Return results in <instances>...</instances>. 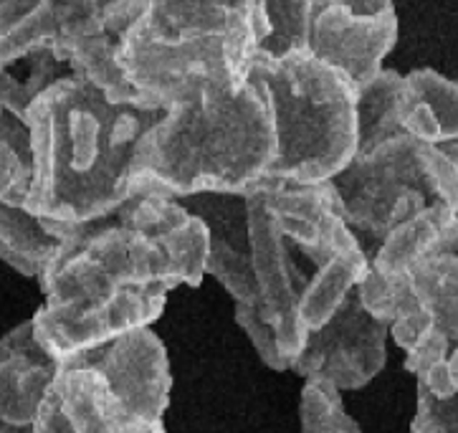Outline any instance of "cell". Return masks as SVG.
Masks as SVG:
<instances>
[{
    "instance_id": "1",
    "label": "cell",
    "mask_w": 458,
    "mask_h": 433,
    "mask_svg": "<svg viewBox=\"0 0 458 433\" xmlns=\"http://www.w3.org/2000/svg\"><path fill=\"white\" fill-rule=\"evenodd\" d=\"M256 304L236 325L271 370L289 373L307 337L368 271L332 185L264 178L243 193Z\"/></svg>"
},
{
    "instance_id": "2",
    "label": "cell",
    "mask_w": 458,
    "mask_h": 433,
    "mask_svg": "<svg viewBox=\"0 0 458 433\" xmlns=\"http://www.w3.org/2000/svg\"><path fill=\"white\" fill-rule=\"evenodd\" d=\"M160 117L163 109L112 102L72 74L56 79L23 120L30 145L23 208L59 224L109 216L137 193L134 148Z\"/></svg>"
},
{
    "instance_id": "3",
    "label": "cell",
    "mask_w": 458,
    "mask_h": 433,
    "mask_svg": "<svg viewBox=\"0 0 458 433\" xmlns=\"http://www.w3.org/2000/svg\"><path fill=\"white\" fill-rule=\"evenodd\" d=\"M276 155L261 81L192 79L165 105L163 117L134 148V191L173 198L246 193L268 178Z\"/></svg>"
},
{
    "instance_id": "4",
    "label": "cell",
    "mask_w": 458,
    "mask_h": 433,
    "mask_svg": "<svg viewBox=\"0 0 458 433\" xmlns=\"http://www.w3.org/2000/svg\"><path fill=\"white\" fill-rule=\"evenodd\" d=\"M59 225V251L36 276L44 301L106 297L127 286L170 294L206 276L208 225L173 195L137 191L109 216Z\"/></svg>"
},
{
    "instance_id": "5",
    "label": "cell",
    "mask_w": 458,
    "mask_h": 433,
    "mask_svg": "<svg viewBox=\"0 0 458 433\" xmlns=\"http://www.w3.org/2000/svg\"><path fill=\"white\" fill-rule=\"evenodd\" d=\"M259 44V0H145L122 38L119 64L140 105L165 109L192 79L246 81Z\"/></svg>"
},
{
    "instance_id": "6",
    "label": "cell",
    "mask_w": 458,
    "mask_h": 433,
    "mask_svg": "<svg viewBox=\"0 0 458 433\" xmlns=\"http://www.w3.org/2000/svg\"><path fill=\"white\" fill-rule=\"evenodd\" d=\"M274 124L276 155L268 178L314 185L337 178L357 155V89L332 64L296 48L256 56Z\"/></svg>"
},
{
    "instance_id": "7",
    "label": "cell",
    "mask_w": 458,
    "mask_h": 433,
    "mask_svg": "<svg viewBox=\"0 0 458 433\" xmlns=\"http://www.w3.org/2000/svg\"><path fill=\"white\" fill-rule=\"evenodd\" d=\"M332 185L368 259L395 225L430 203L458 210V165L438 145L405 132L357 149Z\"/></svg>"
},
{
    "instance_id": "8",
    "label": "cell",
    "mask_w": 458,
    "mask_h": 433,
    "mask_svg": "<svg viewBox=\"0 0 458 433\" xmlns=\"http://www.w3.org/2000/svg\"><path fill=\"white\" fill-rule=\"evenodd\" d=\"M398 36L395 0H310L304 48L340 69L357 91L383 72Z\"/></svg>"
},
{
    "instance_id": "9",
    "label": "cell",
    "mask_w": 458,
    "mask_h": 433,
    "mask_svg": "<svg viewBox=\"0 0 458 433\" xmlns=\"http://www.w3.org/2000/svg\"><path fill=\"white\" fill-rule=\"evenodd\" d=\"M165 304V292L127 286L106 297L44 301L30 322L38 344L61 365L119 335L152 327V322L163 317Z\"/></svg>"
},
{
    "instance_id": "10",
    "label": "cell",
    "mask_w": 458,
    "mask_h": 433,
    "mask_svg": "<svg viewBox=\"0 0 458 433\" xmlns=\"http://www.w3.org/2000/svg\"><path fill=\"white\" fill-rule=\"evenodd\" d=\"M390 325L372 317L352 289L322 327L307 337L289 373L301 380H325L340 393L375 380L387 360Z\"/></svg>"
},
{
    "instance_id": "11",
    "label": "cell",
    "mask_w": 458,
    "mask_h": 433,
    "mask_svg": "<svg viewBox=\"0 0 458 433\" xmlns=\"http://www.w3.org/2000/svg\"><path fill=\"white\" fill-rule=\"evenodd\" d=\"M59 368H84L106 380V386L140 423H157L170 405L173 375L165 343L152 327L119 335L109 343L91 347Z\"/></svg>"
},
{
    "instance_id": "12",
    "label": "cell",
    "mask_w": 458,
    "mask_h": 433,
    "mask_svg": "<svg viewBox=\"0 0 458 433\" xmlns=\"http://www.w3.org/2000/svg\"><path fill=\"white\" fill-rule=\"evenodd\" d=\"M59 375V362L46 352L26 319L0 337V423L30 426L44 395Z\"/></svg>"
},
{
    "instance_id": "13",
    "label": "cell",
    "mask_w": 458,
    "mask_h": 433,
    "mask_svg": "<svg viewBox=\"0 0 458 433\" xmlns=\"http://www.w3.org/2000/svg\"><path fill=\"white\" fill-rule=\"evenodd\" d=\"M395 122L400 132L438 148L458 140V79L433 69L403 74Z\"/></svg>"
},
{
    "instance_id": "14",
    "label": "cell",
    "mask_w": 458,
    "mask_h": 433,
    "mask_svg": "<svg viewBox=\"0 0 458 433\" xmlns=\"http://www.w3.org/2000/svg\"><path fill=\"white\" fill-rule=\"evenodd\" d=\"M51 390L74 433H145L106 386L102 375L84 368H59Z\"/></svg>"
},
{
    "instance_id": "15",
    "label": "cell",
    "mask_w": 458,
    "mask_h": 433,
    "mask_svg": "<svg viewBox=\"0 0 458 433\" xmlns=\"http://www.w3.org/2000/svg\"><path fill=\"white\" fill-rule=\"evenodd\" d=\"M61 225L33 216L23 206L0 203V261L23 276H38L59 251Z\"/></svg>"
},
{
    "instance_id": "16",
    "label": "cell",
    "mask_w": 458,
    "mask_h": 433,
    "mask_svg": "<svg viewBox=\"0 0 458 433\" xmlns=\"http://www.w3.org/2000/svg\"><path fill=\"white\" fill-rule=\"evenodd\" d=\"M411 292L428 314L433 327L458 344V251L420 261L408 276Z\"/></svg>"
},
{
    "instance_id": "17",
    "label": "cell",
    "mask_w": 458,
    "mask_h": 433,
    "mask_svg": "<svg viewBox=\"0 0 458 433\" xmlns=\"http://www.w3.org/2000/svg\"><path fill=\"white\" fill-rule=\"evenodd\" d=\"M403 74L383 69L369 84L357 91V149H368L380 140L398 135L395 105Z\"/></svg>"
},
{
    "instance_id": "18",
    "label": "cell",
    "mask_w": 458,
    "mask_h": 433,
    "mask_svg": "<svg viewBox=\"0 0 458 433\" xmlns=\"http://www.w3.org/2000/svg\"><path fill=\"white\" fill-rule=\"evenodd\" d=\"M310 0H259V56H284L304 48Z\"/></svg>"
},
{
    "instance_id": "19",
    "label": "cell",
    "mask_w": 458,
    "mask_h": 433,
    "mask_svg": "<svg viewBox=\"0 0 458 433\" xmlns=\"http://www.w3.org/2000/svg\"><path fill=\"white\" fill-rule=\"evenodd\" d=\"M30 183V152L0 137V203L23 206Z\"/></svg>"
},
{
    "instance_id": "20",
    "label": "cell",
    "mask_w": 458,
    "mask_h": 433,
    "mask_svg": "<svg viewBox=\"0 0 458 433\" xmlns=\"http://www.w3.org/2000/svg\"><path fill=\"white\" fill-rule=\"evenodd\" d=\"M413 433H458V393L451 398H436L418 386Z\"/></svg>"
},
{
    "instance_id": "21",
    "label": "cell",
    "mask_w": 458,
    "mask_h": 433,
    "mask_svg": "<svg viewBox=\"0 0 458 433\" xmlns=\"http://www.w3.org/2000/svg\"><path fill=\"white\" fill-rule=\"evenodd\" d=\"M329 383L325 380H304L299 398V423L301 433H327L325 429V395Z\"/></svg>"
},
{
    "instance_id": "22",
    "label": "cell",
    "mask_w": 458,
    "mask_h": 433,
    "mask_svg": "<svg viewBox=\"0 0 458 433\" xmlns=\"http://www.w3.org/2000/svg\"><path fill=\"white\" fill-rule=\"evenodd\" d=\"M441 149H444L445 155L458 165V140H454V142H445V145H441Z\"/></svg>"
},
{
    "instance_id": "23",
    "label": "cell",
    "mask_w": 458,
    "mask_h": 433,
    "mask_svg": "<svg viewBox=\"0 0 458 433\" xmlns=\"http://www.w3.org/2000/svg\"><path fill=\"white\" fill-rule=\"evenodd\" d=\"M0 433H30V426H5V423H0Z\"/></svg>"
},
{
    "instance_id": "24",
    "label": "cell",
    "mask_w": 458,
    "mask_h": 433,
    "mask_svg": "<svg viewBox=\"0 0 458 433\" xmlns=\"http://www.w3.org/2000/svg\"><path fill=\"white\" fill-rule=\"evenodd\" d=\"M145 433H167V431H165L163 420H157V423H149L148 431H145Z\"/></svg>"
},
{
    "instance_id": "25",
    "label": "cell",
    "mask_w": 458,
    "mask_h": 433,
    "mask_svg": "<svg viewBox=\"0 0 458 433\" xmlns=\"http://www.w3.org/2000/svg\"><path fill=\"white\" fill-rule=\"evenodd\" d=\"M3 112H5V109H3V105H0V117H3Z\"/></svg>"
}]
</instances>
